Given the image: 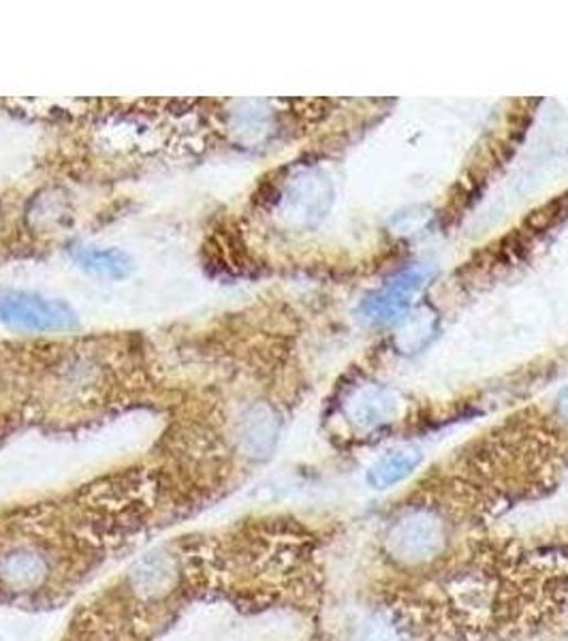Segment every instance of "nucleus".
Returning a JSON list of instances; mask_svg holds the SVG:
<instances>
[{
	"label": "nucleus",
	"instance_id": "39448f33",
	"mask_svg": "<svg viewBox=\"0 0 568 641\" xmlns=\"http://www.w3.org/2000/svg\"><path fill=\"white\" fill-rule=\"evenodd\" d=\"M71 259L84 272L123 281L133 272V259L120 249H98V246H77L71 251Z\"/></svg>",
	"mask_w": 568,
	"mask_h": 641
},
{
	"label": "nucleus",
	"instance_id": "f257e3e1",
	"mask_svg": "<svg viewBox=\"0 0 568 641\" xmlns=\"http://www.w3.org/2000/svg\"><path fill=\"white\" fill-rule=\"evenodd\" d=\"M0 320L24 332H71L80 325L77 313L66 302L31 291L4 293Z\"/></svg>",
	"mask_w": 568,
	"mask_h": 641
},
{
	"label": "nucleus",
	"instance_id": "f03ea898",
	"mask_svg": "<svg viewBox=\"0 0 568 641\" xmlns=\"http://www.w3.org/2000/svg\"><path fill=\"white\" fill-rule=\"evenodd\" d=\"M446 537V526L434 513H407L389 528L387 547L398 560L423 563L441 551Z\"/></svg>",
	"mask_w": 568,
	"mask_h": 641
},
{
	"label": "nucleus",
	"instance_id": "7ed1b4c3",
	"mask_svg": "<svg viewBox=\"0 0 568 641\" xmlns=\"http://www.w3.org/2000/svg\"><path fill=\"white\" fill-rule=\"evenodd\" d=\"M423 283L419 270H407L389 279L379 291L368 295L361 304V313L372 320H389L407 311L411 297Z\"/></svg>",
	"mask_w": 568,
	"mask_h": 641
},
{
	"label": "nucleus",
	"instance_id": "20e7f679",
	"mask_svg": "<svg viewBox=\"0 0 568 641\" xmlns=\"http://www.w3.org/2000/svg\"><path fill=\"white\" fill-rule=\"evenodd\" d=\"M48 574V560L32 547H15L0 558V577L15 590L36 588Z\"/></svg>",
	"mask_w": 568,
	"mask_h": 641
},
{
	"label": "nucleus",
	"instance_id": "423d86ee",
	"mask_svg": "<svg viewBox=\"0 0 568 641\" xmlns=\"http://www.w3.org/2000/svg\"><path fill=\"white\" fill-rule=\"evenodd\" d=\"M419 460H421V455L417 451H391L389 455H385L370 469L368 481L375 487H389V485L409 477L417 469Z\"/></svg>",
	"mask_w": 568,
	"mask_h": 641
},
{
	"label": "nucleus",
	"instance_id": "0eeeda50",
	"mask_svg": "<svg viewBox=\"0 0 568 641\" xmlns=\"http://www.w3.org/2000/svg\"><path fill=\"white\" fill-rule=\"evenodd\" d=\"M558 413L568 421V389H565L562 396L558 398Z\"/></svg>",
	"mask_w": 568,
	"mask_h": 641
}]
</instances>
